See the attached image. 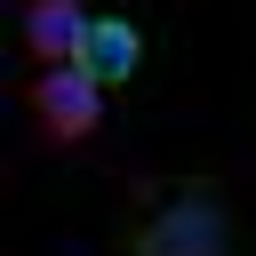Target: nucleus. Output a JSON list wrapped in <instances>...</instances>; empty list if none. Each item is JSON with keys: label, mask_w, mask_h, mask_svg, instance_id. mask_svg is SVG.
<instances>
[{"label": "nucleus", "mask_w": 256, "mask_h": 256, "mask_svg": "<svg viewBox=\"0 0 256 256\" xmlns=\"http://www.w3.org/2000/svg\"><path fill=\"white\" fill-rule=\"evenodd\" d=\"M72 64H80V72H96L104 88H128V80L144 72V24L112 16V8H88V32H80Z\"/></svg>", "instance_id": "7ed1b4c3"}, {"label": "nucleus", "mask_w": 256, "mask_h": 256, "mask_svg": "<svg viewBox=\"0 0 256 256\" xmlns=\"http://www.w3.org/2000/svg\"><path fill=\"white\" fill-rule=\"evenodd\" d=\"M80 32H88L80 0H24V56L32 64H72Z\"/></svg>", "instance_id": "20e7f679"}, {"label": "nucleus", "mask_w": 256, "mask_h": 256, "mask_svg": "<svg viewBox=\"0 0 256 256\" xmlns=\"http://www.w3.org/2000/svg\"><path fill=\"white\" fill-rule=\"evenodd\" d=\"M104 80L96 72H80V64H40L32 80H24V104H32V120H40V144H88L96 128H104Z\"/></svg>", "instance_id": "f03ea898"}, {"label": "nucleus", "mask_w": 256, "mask_h": 256, "mask_svg": "<svg viewBox=\"0 0 256 256\" xmlns=\"http://www.w3.org/2000/svg\"><path fill=\"white\" fill-rule=\"evenodd\" d=\"M120 256H240V224L216 176H160L120 224Z\"/></svg>", "instance_id": "f257e3e1"}]
</instances>
